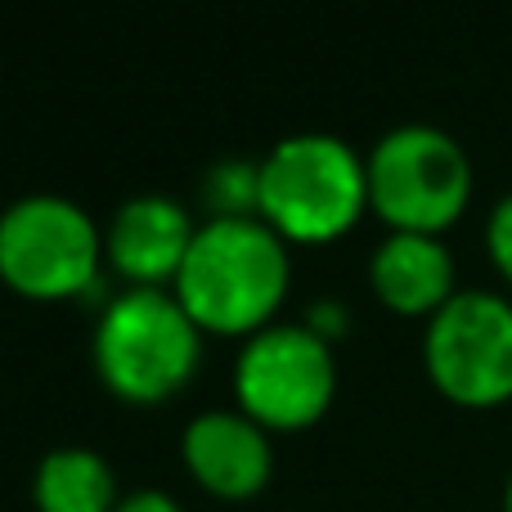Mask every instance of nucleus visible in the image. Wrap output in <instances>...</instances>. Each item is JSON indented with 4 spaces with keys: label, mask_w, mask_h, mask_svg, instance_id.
Returning <instances> with one entry per match:
<instances>
[{
    "label": "nucleus",
    "mask_w": 512,
    "mask_h": 512,
    "mask_svg": "<svg viewBox=\"0 0 512 512\" xmlns=\"http://www.w3.org/2000/svg\"><path fill=\"white\" fill-rule=\"evenodd\" d=\"M369 288L396 315L432 319L459 292L454 256L436 234H387L369 256Z\"/></svg>",
    "instance_id": "10"
},
{
    "label": "nucleus",
    "mask_w": 512,
    "mask_h": 512,
    "mask_svg": "<svg viewBox=\"0 0 512 512\" xmlns=\"http://www.w3.org/2000/svg\"><path fill=\"white\" fill-rule=\"evenodd\" d=\"M198 221L185 203L167 194H135L108 216L104 256L117 274L131 279V288H162L176 283L180 265L194 248Z\"/></svg>",
    "instance_id": "9"
},
{
    "label": "nucleus",
    "mask_w": 512,
    "mask_h": 512,
    "mask_svg": "<svg viewBox=\"0 0 512 512\" xmlns=\"http://www.w3.org/2000/svg\"><path fill=\"white\" fill-rule=\"evenodd\" d=\"M95 373L126 405H162L203 360V328L171 288H126L95 324Z\"/></svg>",
    "instance_id": "2"
},
{
    "label": "nucleus",
    "mask_w": 512,
    "mask_h": 512,
    "mask_svg": "<svg viewBox=\"0 0 512 512\" xmlns=\"http://www.w3.org/2000/svg\"><path fill=\"white\" fill-rule=\"evenodd\" d=\"M337 396L333 342L301 324H265L243 337L234 360V400L265 432H301L319 423Z\"/></svg>",
    "instance_id": "7"
},
{
    "label": "nucleus",
    "mask_w": 512,
    "mask_h": 512,
    "mask_svg": "<svg viewBox=\"0 0 512 512\" xmlns=\"http://www.w3.org/2000/svg\"><path fill=\"white\" fill-rule=\"evenodd\" d=\"M104 234L63 194H23L0 212V279L27 301H68L95 288Z\"/></svg>",
    "instance_id": "5"
},
{
    "label": "nucleus",
    "mask_w": 512,
    "mask_h": 512,
    "mask_svg": "<svg viewBox=\"0 0 512 512\" xmlns=\"http://www.w3.org/2000/svg\"><path fill=\"white\" fill-rule=\"evenodd\" d=\"M189 477L216 499H252L274 472V441L243 409H203L180 436Z\"/></svg>",
    "instance_id": "8"
},
{
    "label": "nucleus",
    "mask_w": 512,
    "mask_h": 512,
    "mask_svg": "<svg viewBox=\"0 0 512 512\" xmlns=\"http://www.w3.org/2000/svg\"><path fill=\"white\" fill-rule=\"evenodd\" d=\"M486 252L495 261V270L504 274V283H512V189L486 216Z\"/></svg>",
    "instance_id": "13"
},
{
    "label": "nucleus",
    "mask_w": 512,
    "mask_h": 512,
    "mask_svg": "<svg viewBox=\"0 0 512 512\" xmlns=\"http://www.w3.org/2000/svg\"><path fill=\"white\" fill-rule=\"evenodd\" d=\"M36 512H113L122 504L113 463L90 445H54L32 477Z\"/></svg>",
    "instance_id": "11"
},
{
    "label": "nucleus",
    "mask_w": 512,
    "mask_h": 512,
    "mask_svg": "<svg viewBox=\"0 0 512 512\" xmlns=\"http://www.w3.org/2000/svg\"><path fill=\"white\" fill-rule=\"evenodd\" d=\"M423 369L445 400L499 409L512 400V297L459 288L423 324Z\"/></svg>",
    "instance_id": "6"
},
{
    "label": "nucleus",
    "mask_w": 512,
    "mask_h": 512,
    "mask_svg": "<svg viewBox=\"0 0 512 512\" xmlns=\"http://www.w3.org/2000/svg\"><path fill=\"white\" fill-rule=\"evenodd\" d=\"M369 207L364 158L328 131H297L261 153V221L283 243H333Z\"/></svg>",
    "instance_id": "3"
},
{
    "label": "nucleus",
    "mask_w": 512,
    "mask_h": 512,
    "mask_svg": "<svg viewBox=\"0 0 512 512\" xmlns=\"http://www.w3.org/2000/svg\"><path fill=\"white\" fill-rule=\"evenodd\" d=\"M113 512H189V508L176 504L167 490H131V495H122V504Z\"/></svg>",
    "instance_id": "14"
},
{
    "label": "nucleus",
    "mask_w": 512,
    "mask_h": 512,
    "mask_svg": "<svg viewBox=\"0 0 512 512\" xmlns=\"http://www.w3.org/2000/svg\"><path fill=\"white\" fill-rule=\"evenodd\" d=\"M504 512H512V472H508V486H504Z\"/></svg>",
    "instance_id": "15"
},
{
    "label": "nucleus",
    "mask_w": 512,
    "mask_h": 512,
    "mask_svg": "<svg viewBox=\"0 0 512 512\" xmlns=\"http://www.w3.org/2000/svg\"><path fill=\"white\" fill-rule=\"evenodd\" d=\"M207 221L261 216V158H225L203 176Z\"/></svg>",
    "instance_id": "12"
},
{
    "label": "nucleus",
    "mask_w": 512,
    "mask_h": 512,
    "mask_svg": "<svg viewBox=\"0 0 512 512\" xmlns=\"http://www.w3.org/2000/svg\"><path fill=\"white\" fill-rule=\"evenodd\" d=\"M369 207L391 234L441 239L472 203V158L450 131L432 122H405L378 135L364 158Z\"/></svg>",
    "instance_id": "4"
},
{
    "label": "nucleus",
    "mask_w": 512,
    "mask_h": 512,
    "mask_svg": "<svg viewBox=\"0 0 512 512\" xmlns=\"http://www.w3.org/2000/svg\"><path fill=\"white\" fill-rule=\"evenodd\" d=\"M292 283L288 243L261 216L203 221L171 292L203 333L252 337L274 324Z\"/></svg>",
    "instance_id": "1"
}]
</instances>
